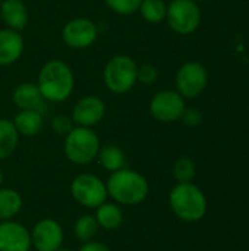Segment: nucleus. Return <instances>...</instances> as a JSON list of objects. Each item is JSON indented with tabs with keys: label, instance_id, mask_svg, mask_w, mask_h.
Segmentation results:
<instances>
[{
	"label": "nucleus",
	"instance_id": "1",
	"mask_svg": "<svg viewBox=\"0 0 249 251\" xmlns=\"http://www.w3.org/2000/svg\"><path fill=\"white\" fill-rule=\"evenodd\" d=\"M37 87L44 100L51 103H62L66 101L73 93L75 76L66 62L51 59L41 66Z\"/></svg>",
	"mask_w": 249,
	"mask_h": 251
},
{
	"label": "nucleus",
	"instance_id": "2",
	"mask_svg": "<svg viewBox=\"0 0 249 251\" xmlns=\"http://www.w3.org/2000/svg\"><path fill=\"white\" fill-rule=\"evenodd\" d=\"M106 187L107 194L116 203L123 206H136L142 203L150 193L145 176L128 168L112 172L106 182Z\"/></svg>",
	"mask_w": 249,
	"mask_h": 251
},
{
	"label": "nucleus",
	"instance_id": "3",
	"mask_svg": "<svg viewBox=\"0 0 249 251\" xmlns=\"http://www.w3.org/2000/svg\"><path fill=\"white\" fill-rule=\"evenodd\" d=\"M169 203L173 213L183 222H200L207 213V197L192 182L178 184L169 194Z\"/></svg>",
	"mask_w": 249,
	"mask_h": 251
},
{
	"label": "nucleus",
	"instance_id": "4",
	"mask_svg": "<svg viewBox=\"0 0 249 251\" xmlns=\"http://www.w3.org/2000/svg\"><path fill=\"white\" fill-rule=\"evenodd\" d=\"M100 140L94 129L85 126H73L65 135V156L73 165H88L97 159L100 150Z\"/></svg>",
	"mask_w": 249,
	"mask_h": 251
},
{
	"label": "nucleus",
	"instance_id": "5",
	"mask_svg": "<svg viewBox=\"0 0 249 251\" xmlns=\"http://www.w3.org/2000/svg\"><path fill=\"white\" fill-rule=\"evenodd\" d=\"M138 65L128 54H116L109 59L103 69V81L106 88L113 94H125L131 91L136 81Z\"/></svg>",
	"mask_w": 249,
	"mask_h": 251
},
{
	"label": "nucleus",
	"instance_id": "6",
	"mask_svg": "<svg viewBox=\"0 0 249 251\" xmlns=\"http://www.w3.org/2000/svg\"><path fill=\"white\" fill-rule=\"evenodd\" d=\"M70 194L76 203L88 209H97L107 200L106 182L94 174H81L70 184Z\"/></svg>",
	"mask_w": 249,
	"mask_h": 251
},
{
	"label": "nucleus",
	"instance_id": "7",
	"mask_svg": "<svg viewBox=\"0 0 249 251\" xmlns=\"http://www.w3.org/2000/svg\"><path fill=\"white\" fill-rule=\"evenodd\" d=\"M166 19L176 34L188 35L198 28L201 12L194 0H172L170 4H167Z\"/></svg>",
	"mask_w": 249,
	"mask_h": 251
},
{
	"label": "nucleus",
	"instance_id": "8",
	"mask_svg": "<svg viewBox=\"0 0 249 251\" xmlns=\"http://www.w3.org/2000/svg\"><path fill=\"white\" fill-rule=\"evenodd\" d=\"M208 72L200 62H188L182 65L176 74V88L183 99L198 97L207 87Z\"/></svg>",
	"mask_w": 249,
	"mask_h": 251
},
{
	"label": "nucleus",
	"instance_id": "9",
	"mask_svg": "<svg viewBox=\"0 0 249 251\" xmlns=\"http://www.w3.org/2000/svg\"><path fill=\"white\" fill-rule=\"evenodd\" d=\"M185 107V99L173 90L158 91L157 94H154L148 106L151 116L163 124L179 121Z\"/></svg>",
	"mask_w": 249,
	"mask_h": 251
},
{
	"label": "nucleus",
	"instance_id": "10",
	"mask_svg": "<svg viewBox=\"0 0 249 251\" xmlns=\"http://www.w3.org/2000/svg\"><path fill=\"white\" fill-rule=\"evenodd\" d=\"M97 37L98 26L88 18H73L68 21L62 29L63 43L73 50L88 49L95 43Z\"/></svg>",
	"mask_w": 249,
	"mask_h": 251
},
{
	"label": "nucleus",
	"instance_id": "11",
	"mask_svg": "<svg viewBox=\"0 0 249 251\" xmlns=\"http://www.w3.org/2000/svg\"><path fill=\"white\" fill-rule=\"evenodd\" d=\"M65 234L62 225L50 218L35 224L31 232V246L37 251H56L63 244Z\"/></svg>",
	"mask_w": 249,
	"mask_h": 251
},
{
	"label": "nucleus",
	"instance_id": "12",
	"mask_svg": "<svg viewBox=\"0 0 249 251\" xmlns=\"http://www.w3.org/2000/svg\"><path fill=\"white\" fill-rule=\"evenodd\" d=\"M106 115V104L97 96H84L79 99L72 110V121L76 126L92 128L103 121Z\"/></svg>",
	"mask_w": 249,
	"mask_h": 251
},
{
	"label": "nucleus",
	"instance_id": "13",
	"mask_svg": "<svg viewBox=\"0 0 249 251\" xmlns=\"http://www.w3.org/2000/svg\"><path fill=\"white\" fill-rule=\"evenodd\" d=\"M31 232L19 222H0V251H29Z\"/></svg>",
	"mask_w": 249,
	"mask_h": 251
},
{
	"label": "nucleus",
	"instance_id": "14",
	"mask_svg": "<svg viewBox=\"0 0 249 251\" xmlns=\"http://www.w3.org/2000/svg\"><path fill=\"white\" fill-rule=\"evenodd\" d=\"M23 53V38L19 31L0 29V66L15 63Z\"/></svg>",
	"mask_w": 249,
	"mask_h": 251
},
{
	"label": "nucleus",
	"instance_id": "15",
	"mask_svg": "<svg viewBox=\"0 0 249 251\" xmlns=\"http://www.w3.org/2000/svg\"><path fill=\"white\" fill-rule=\"evenodd\" d=\"M0 18L6 28L21 32L28 24V9L22 0H3L0 3Z\"/></svg>",
	"mask_w": 249,
	"mask_h": 251
},
{
	"label": "nucleus",
	"instance_id": "16",
	"mask_svg": "<svg viewBox=\"0 0 249 251\" xmlns=\"http://www.w3.org/2000/svg\"><path fill=\"white\" fill-rule=\"evenodd\" d=\"M43 100L44 99L34 82L19 84L12 94V101L19 110H38Z\"/></svg>",
	"mask_w": 249,
	"mask_h": 251
},
{
	"label": "nucleus",
	"instance_id": "17",
	"mask_svg": "<svg viewBox=\"0 0 249 251\" xmlns=\"http://www.w3.org/2000/svg\"><path fill=\"white\" fill-rule=\"evenodd\" d=\"M13 125L19 135L34 137L44 125V119L40 110H19L13 118Z\"/></svg>",
	"mask_w": 249,
	"mask_h": 251
},
{
	"label": "nucleus",
	"instance_id": "18",
	"mask_svg": "<svg viewBox=\"0 0 249 251\" xmlns=\"http://www.w3.org/2000/svg\"><path fill=\"white\" fill-rule=\"evenodd\" d=\"M95 221L100 228H103L106 231H114L123 222L122 209L114 203L104 201L101 206H98L95 209Z\"/></svg>",
	"mask_w": 249,
	"mask_h": 251
},
{
	"label": "nucleus",
	"instance_id": "19",
	"mask_svg": "<svg viewBox=\"0 0 249 251\" xmlns=\"http://www.w3.org/2000/svg\"><path fill=\"white\" fill-rule=\"evenodd\" d=\"M97 159H98L100 165L109 172L119 171V169L125 168V165H126L125 151L116 144H107V146L100 147Z\"/></svg>",
	"mask_w": 249,
	"mask_h": 251
},
{
	"label": "nucleus",
	"instance_id": "20",
	"mask_svg": "<svg viewBox=\"0 0 249 251\" xmlns=\"http://www.w3.org/2000/svg\"><path fill=\"white\" fill-rule=\"evenodd\" d=\"M22 209V197L16 190L0 188V222L13 219Z\"/></svg>",
	"mask_w": 249,
	"mask_h": 251
},
{
	"label": "nucleus",
	"instance_id": "21",
	"mask_svg": "<svg viewBox=\"0 0 249 251\" xmlns=\"http://www.w3.org/2000/svg\"><path fill=\"white\" fill-rule=\"evenodd\" d=\"M18 141H19V134L13 122L0 118V160L7 159L9 156L13 154V151L18 147Z\"/></svg>",
	"mask_w": 249,
	"mask_h": 251
},
{
	"label": "nucleus",
	"instance_id": "22",
	"mask_svg": "<svg viewBox=\"0 0 249 251\" xmlns=\"http://www.w3.org/2000/svg\"><path fill=\"white\" fill-rule=\"evenodd\" d=\"M138 12L147 22L160 24L166 19L167 4L164 3V0H142Z\"/></svg>",
	"mask_w": 249,
	"mask_h": 251
},
{
	"label": "nucleus",
	"instance_id": "23",
	"mask_svg": "<svg viewBox=\"0 0 249 251\" xmlns=\"http://www.w3.org/2000/svg\"><path fill=\"white\" fill-rule=\"evenodd\" d=\"M98 229H100V226L95 221V216L84 215V216H79L78 221L75 222L73 234H75L78 241L87 243V241H91L97 235Z\"/></svg>",
	"mask_w": 249,
	"mask_h": 251
},
{
	"label": "nucleus",
	"instance_id": "24",
	"mask_svg": "<svg viewBox=\"0 0 249 251\" xmlns=\"http://www.w3.org/2000/svg\"><path fill=\"white\" fill-rule=\"evenodd\" d=\"M195 176V163L189 157H179L173 165V178L178 181V184L183 182H192Z\"/></svg>",
	"mask_w": 249,
	"mask_h": 251
},
{
	"label": "nucleus",
	"instance_id": "25",
	"mask_svg": "<svg viewBox=\"0 0 249 251\" xmlns=\"http://www.w3.org/2000/svg\"><path fill=\"white\" fill-rule=\"evenodd\" d=\"M142 0H106V4L110 10L117 15L129 16L139 10Z\"/></svg>",
	"mask_w": 249,
	"mask_h": 251
},
{
	"label": "nucleus",
	"instance_id": "26",
	"mask_svg": "<svg viewBox=\"0 0 249 251\" xmlns=\"http://www.w3.org/2000/svg\"><path fill=\"white\" fill-rule=\"evenodd\" d=\"M158 78V71L154 65L151 63H144L141 66H138V72H136V81L142 82L144 85H151L157 81Z\"/></svg>",
	"mask_w": 249,
	"mask_h": 251
},
{
	"label": "nucleus",
	"instance_id": "27",
	"mask_svg": "<svg viewBox=\"0 0 249 251\" xmlns=\"http://www.w3.org/2000/svg\"><path fill=\"white\" fill-rule=\"evenodd\" d=\"M51 128L59 135H68L70 129L73 128V121L68 115H63V113L56 115L51 121Z\"/></svg>",
	"mask_w": 249,
	"mask_h": 251
},
{
	"label": "nucleus",
	"instance_id": "28",
	"mask_svg": "<svg viewBox=\"0 0 249 251\" xmlns=\"http://www.w3.org/2000/svg\"><path fill=\"white\" fill-rule=\"evenodd\" d=\"M181 121L186 125V126H191V128H194V126H198L201 122H203V115H201V112L198 110V109H195V107H185V110H183V113H182V116H181Z\"/></svg>",
	"mask_w": 249,
	"mask_h": 251
},
{
	"label": "nucleus",
	"instance_id": "29",
	"mask_svg": "<svg viewBox=\"0 0 249 251\" xmlns=\"http://www.w3.org/2000/svg\"><path fill=\"white\" fill-rule=\"evenodd\" d=\"M79 251H110V249L106 244L100 243V241H92L91 240V241L82 243Z\"/></svg>",
	"mask_w": 249,
	"mask_h": 251
},
{
	"label": "nucleus",
	"instance_id": "30",
	"mask_svg": "<svg viewBox=\"0 0 249 251\" xmlns=\"http://www.w3.org/2000/svg\"><path fill=\"white\" fill-rule=\"evenodd\" d=\"M1 182H3V172H1V168H0V187H1Z\"/></svg>",
	"mask_w": 249,
	"mask_h": 251
},
{
	"label": "nucleus",
	"instance_id": "31",
	"mask_svg": "<svg viewBox=\"0 0 249 251\" xmlns=\"http://www.w3.org/2000/svg\"><path fill=\"white\" fill-rule=\"evenodd\" d=\"M56 251H72L70 249H63V247H60L59 250H56Z\"/></svg>",
	"mask_w": 249,
	"mask_h": 251
},
{
	"label": "nucleus",
	"instance_id": "32",
	"mask_svg": "<svg viewBox=\"0 0 249 251\" xmlns=\"http://www.w3.org/2000/svg\"><path fill=\"white\" fill-rule=\"evenodd\" d=\"M194 1H205V0H194Z\"/></svg>",
	"mask_w": 249,
	"mask_h": 251
},
{
	"label": "nucleus",
	"instance_id": "33",
	"mask_svg": "<svg viewBox=\"0 0 249 251\" xmlns=\"http://www.w3.org/2000/svg\"><path fill=\"white\" fill-rule=\"evenodd\" d=\"M1 1H3V0H0V3H1Z\"/></svg>",
	"mask_w": 249,
	"mask_h": 251
}]
</instances>
